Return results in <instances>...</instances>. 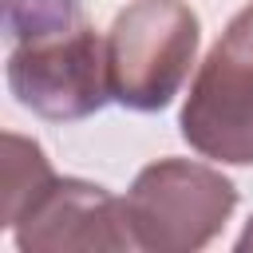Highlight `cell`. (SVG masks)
Here are the masks:
<instances>
[{"mask_svg":"<svg viewBox=\"0 0 253 253\" xmlns=\"http://www.w3.org/2000/svg\"><path fill=\"white\" fill-rule=\"evenodd\" d=\"M134 249L194 253L206 249L237 206V186L206 162L158 158L142 166L123 198Z\"/></svg>","mask_w":253,"mask_h":253,"instance_id":"obj_2","label":"cell"},{"mask_svg":"<svg viewBox=\"0 0 253 253\" xmlns=\"http://www.w3.org/2000/svg\"><path fill=\"white\" fill-rule=\"evenodd\" d=\"M202 43V20L186 0H130L107 28L111 99L130 111H162L182 91Z\"/></svg>","mask_w":253,"mask_h":253,"instance_id":"obj_1","label":"cell"},{"mask_svg":"<svg viewBox=\"0 0 253 253\" xmlns=\"http://www.w3.org/2000/svg\"><path fill=\"white\" fill-rule=\"evenodd\" d=\"M237 249H241V253H249V249H253V217H249V225H245V233L237 237Z\"/></svg>","mask_w":253,"mask_h":253,"instance_id":"obj_8","label":"cell"},{"mask_svg":"<svg viewBox=\"0 0 253 253\" xmlns=\"http://www.w3.org/2000/svg\"><path fill=\"white\" fill-rule=\"evenodd\" d=\"M178 130L202 158L253 166V0L225 24L198 63Z\"/></svg>","mask_w":253,"mask_h":253,"instance_id":"obj_3","label":"cell"},{"mask_svg":"<svg viewBox=\"0 0 253 253\" xmlns=\"http://www.w3.org/2000/svg\"><path fill=\"white\" fill-rule=\"evenodd\" d=\"M20 253H91L134 249L126 206L107 186L51 174L4 225Z\"/></svg>","mask_w":253,"mask_h":253,"instance_id":"obj_5","label":"cell"},{"mask_svg":"<svg viewBox=\"0 0 253 253\" xmlns=\"http://www.w3.org/2000/svg\"><path fill=\"white\" fill-rule=\"evenodd\" d=\"M79 20H83L79 0H4L8 40H24V36H36V32L67 28V24H79Z\"/></svg>","mask_w":253,"mask_h":253,"instance_id":"obj_7","label":"cell"},{"mask_svg":"<svg viewBox=\"0 0 253 253\" xmlns=\"http://www.w3.org/2000/svg\"><path fill=\"white\" fill-rule=\"evenodd\" d=\"M8 91L20 107L51 123H75L111 103L107 36L87 20L12 40L4 63Z\"/></svg>","mask_w":253,"mask_h":253,"instance_id":"obj_4","label":"cell"},{"mask_svg":"<svg viewBox=\"0 0 253 253\" xmlns=\"http://www.w3.org/2000/svg\"><path fill=\"white\" fill-rule=\"evenodd\" d=\"M51 162L43 158V150L20 134H4V182H0V229L16 217V210L51 178Z\"/></svg>","mask_w":253,"mask_h":253,"instance_id":"obj_6","label":"cell"}]
</instances>
